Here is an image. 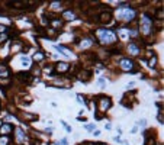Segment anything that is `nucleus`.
<instances>
[{
	"instance_id": "obj_11",
	"label": "nucleus",
	"mask_w": 164,
	"mask_h": 145,
	"mask_svg": "<svg viewBox=\"0 0 164 145\" xmlns=\"http://www.w3.org/2000/svg\"><path fill=\"white\" fill-rule=\"evenodd\" d=\"M128 51H129L132 55H138V54H139V48H138V45H135V44H131V45L128 46Z\"/></svg>"
},
{
	"instance_id": "obj_24",
	"label": "nucleus",
	"mask_w": 164,
	"mask_h": 145,
	"mask_svg": "<svg viewBox=\"0 0 164 145\" xmlns=\"http://www.w3.org/2000/svg\"><path fill=\"white\" fill-rule=\"evenodd\" d=\"M77 100H79L80 103H83V102H84V97H83V96H80V94H77Z\"/></svg>"
},
{
	"instance_id": "obj_25",
	"label": "nucleus",
	"mask_w": 164,
	"mask_h": 145,
	"mask_svg": "<svg viewBox=\"0 0 164 145\" xmlns=\"http://www.w3.org/2000/svg\"><path fill=\"white\" fill-rule=\"evenodd\" d=\"M28 64H29V60L26 57H23V65H28Z\"/></svg>"
},
{
	"instance_id": "obj_14",
	"label": "nucleus",
	"mask_w": 164,
	"mask_h": 145,
	"mask_svg": "<svg viewBox=\"0 0 164 145\" xmlns=\"http://www.w3.org/2000/svg\"><path fill=\"white\" fill-rule=\"evenodd\" d=\"M0 76L2 77H7L9 76V71H7V68L5 65H0Z\"/></svg>"
},
{
	"instance_id": "obj_8",
	"label": "nucleus",
	"mask_w": 164,
	"mask_h": 145,
	"mask_svg": "<svg viewBox=\"0 0 164 145\" xmlns=\"http://www.w3.org/2000/svg\"><path fill=\"white\" fill-rule=\"evenodd\" d=\"M13 131V125H10V124H3V125H0V134L2 135H9L10 132Z\"/></svg>"
},
{
	"instance_id": "obj_9",
	"label": "nucleus",
	"mask_w": 164,
	"mask_h": 145,
	"mask_svg": "<svg viewBox=\"0 0 164 145\" xmlns=\"http://www.w3.org/2000/svg\"><path fill=\"white\" fill-rule=\"evenodd\" d=\"M63 17L65 20H74L76 19V15L73 13V10H64L63 12Z\"/></svg>"
},
{
	"instance_id": "obj_18",
	"label": "nucleus",
	"mask_w": 164,
	"mask_h": 145,
	"mask_svg": "<svg viewBox=\"0 0 164 145\" xmlns=\"http://www.w3.org/2000/svg\"><path fill=\"white\" fill-rule=\"evenodd\" d=\"M99 86H100V87H105V86H106V80H105L103 77L99 79Z\"/></svg>"
},
{
	"instance_id": "obj_4",
	"label": "nucleus",
	"mask_w": 164,
	"mask_h": 145,
	"mask_svg": "<svg viewBox=\"0 0 164 145\" xmlns=\"http://www.w3.org/2000/svg\"><path fill=\"white\" fill-rule=\"evenodd\" d=\"M121 68L124 71H132L134 70V62L129 58H122L121 60Z\"/></svg>"
},
{
	"instance_id": "obj_6",
	"label": "nucleus",
	"mask_w": 164,
	"mask_h": 145,
	"mask_svg": "<svg viewBox=\"0 0 164 145\" xmlns=\"http://www.w3.org/2000/svg\"><path fill=\"white\" fill-rule=\"evenodd\" d=\"M134 16H135L134 10H121V13H119V17L122 20H131Z\"/></svg>"
},
{
	"instance_id": "obj_13",
	"label": "nucleus",
	"mask_w": 164,
	"mask_h": 145,
	"mask_svg": "<svg viewBox=\"0 0 164 145\" xmlns=\"http://www.w3.org/2000/svg\"><path fill=\"white\" fill-rule=\"evenodd\" d=\"M23 139H25L23 131H22L20 128H16V141H17V142H20V141H23Z\"/></svg>"
},
{
	"instance_id": "obj_21",
	"label": "nucleus",
	"mask_w": 164,
	"mask_h": 145,
	"mask_svg": "<svg viewBox=\"0 0 164 145\" xmlns=\"http://www.w3.org/2000/svg\"><path fill=\"white\" fill-rule=\"evenodd\" d=\"M7 39V34H0V42H3Z\"/></svg>"
},
{
	"instance_id": "obj_26",
	"label": "nucleus",
	"mask_w": 164,
	"mask_h": 145,
	"mask_svg": "<svg viewBox=\"0 0 164 145\" xmlns=\"http://www.w3.org/2000/svg\"><path fill=\"white\" fill-rule=\"evenodd\" d=\"M61 145H68V141H67V138H63V141H61Z\"/></svg>"
},
{
	"instance_id": "obj_1",
	"label": "nucleus",
	"mask_w": 164,
	"mask_h": 145,
	"mask_svg": "<svg viewBox=\"0 0 164 145\" xmlns=\"http://www.w3.org/2000/svg\"><path fill=\"white\" fill-rule=\"evenodd\" d=\"M96 35H97L99 42H100V44H105V45L113 44V42H116V39H118L116 34L112 32V31H109V29H99V31L96 32Z\"/></svg>"
},
{
	"instance_id": "obj_10",
	"label": "nucleus",
	"mask_w": 164,
	"mask_h": 145,
	"mask_svg": "<svg viewBox=\"0 0 164 145\" xmlns=\"http://www.w3.org/2000/svg\"><path fill=\"white\" fill-rule=\"evenodd\" d=\"M51 26L55 29H61L63 28V20L61 19H52L51 20Z\"/></svg>"
},
{
	"instance_id": "obj_5",
	"label": "nucleus",
	"mask_w": 164,
	"mask_h": 145,
	"mask_svg": "<svg viewBox=\"0 0 164 145\" xmlns=\"http://www.w3.org/2000/svg\"><path fill=\"white\" fill-rule=\"evenodd\" d=\"M55 70H57V72H60V74H64V72H67V71L70 70V64L60 61V62L55 64Z\"/></svg>"
},
{
	"instance_id": "obj_16",
	"label": "nucleus",
	"mask_w": 164,
	"mask_h": 145,
	"mask_svg": "<svg viewBox=\"0 0 164 145\" xmlns=\"http://www.w3.org/2000/svg\"><path fill=\"white\" fill-rule=\"evenodd\" d=\"M7 142H9L7 136H2V138H0V145H7Z\"/></svg>"
},
{
	"instance_id": "obj_15",
	"label": "nucleus",
	"mask_w": 164,
	"mask_h": 145,
	"mask_svg": "<svg viewBox=\"0 0 164 145\" xmlns=\"http://www.w3.org/2000/svg\"><path fill=\"white\" fill-rule=\"evenodd\" d=\"M42 58H44V54H42V52H36V54L34 55V61H36V62L42 61Z\"/></svg>"
},
{
	"instance_id": "obj_28",
	"label": "nucleus",
	"mask_w": 164,
	"mask_h": 145,
	"mask_svg": "<svg viewBox=\"0 0 164 145\" xmlns=\"http://www.w3.org/2000/svg\"><path fill=\"white\" fill-rule=\"evenodd\" d=\"M5 31H6V28H5V26H0V32H5Z\"/></svg>"
},
{
	"instance_id": "obj_23",
	"label": "nucleus",
	"mask_w": 164,
	"mask_h": 145,
	"mask_svg": "<svg viewBox=\"0 0 164 145\" xmlns=\"http://www.w3.org/2000/svg\"><path fill=\"white\" fill-rule=\"evenodd\" d=\"M138 129H139V128H138V125L135 124V125H134V128H132V134H136V132H138Z\"/></svg>"
},
{
	"instance_id": "obj_7",
	"label": "nucleus",
	"mask_w": 164,
	"mask_h": 145,
	"mask_svg": "<svg viewBox=\"0 0 164 145\" xmlns=\"http://www.w3.org/2000/svg\"><path fill=\"white\" fill-rule=\"evenodd\" d=\"M110 19H112V12H110V10H105V12H102L100 16H99V20L103 22V23H109Z\"/></svg>"
},
{
	"instance_id": "obj_12",
	"label": "nucleus",
	"mask_w": 164,
	"mask_h": 145,
	"mask_svg": "<svg viewBox=\"0 0 164 145\" xmlns=\"http://www.w3.org/2000/svg\"><path fill=\"white\" fill-rule=\"evenodd\" d=\"M55 48H57V50H58L60 52H63L64 55H67V57H68V55H70V57H71V55H73V52H71V51H70V50H67V48H64L63 45H57Z\"/></svg>"
},
{
	"instance_id": "obj_20",
	"label": "nucleus",
	"mask_w": 164,
	"mask_h": 145,
	"mask_svg": "<svg viewBox=\"0 0 164 145\" xmlns=\"http://www.w3.org/2000/svg\"><path fill=\"white\" fill-rule=\"evenodd\" d=\"M61 124H63V125H64V129H65V131H67V132H71V126H70V125H67V124H65V122H61Z\"/></svg>"
},
{
	"instance_id": "obj_19",
	"label": "nucleus",
	"mask_w": 164,
	"mask_h": 145,
	"mask_svg": "<svg viewBox=\"0 0 164 145\" xmlns=\"http://www.w3.org/2000/svg\"><path fill=\"white\" fill-rule=\"evenodd\" d=\"M155 62H157V58H155V57H153V58H151V61L148 62V65H150V67H154V65H155Z\"/></svg>"
},
{
	"instance_id": "obj_30",
	"label": "nucleus",
	"mask_w": 164,
	"mask_h": 145,
	"mask_svg": "<svg viewBox=\"0 0 164 145\" xmlns=\"http://www.w3.org/2000/svg\"><path fill=\"white\" fill-rule=\"evenodd\" d=\"M0 105H2V102H0Z\"/></svg>"
},
{
	"instance_id": "obj_22",
	"label": "nucleus",
	"mask_w": 164,
	"mask_h": 145,
	"mask_svg": "<svg viewBox=\"0 0 164 145\" xmlns=\"http://www.w3.org/2000/svg\"><path fill=\"white\" fill-rule=\"evenodd\" d=\"M136 125H138V126H145V125H147V122H145L144 119H141V120H139V122H138Z\"/></svg>"
},
{
	"instance_id": "obj_29",
	"label": "nucleus",
	"mask_w": 164,
	"mask_h": 145,
	"mask_svg": "<svg viewBox=\"0 0 164 145\" xmlns=\"http://www.w3.org/2000/svg\"><path fill=\"white\" fill-rule=\"evenodd\" d=\"M0 125H2V122H0Z\"/></svg>"
},
{
	"instance_id": "obj_3",
	"label": "nucleus",
	"mask_w": 164,
	"mask_h": 145,
	"mask_svg": "<svg viewBox=\"0 0 164 145\" xmlns=\"http://www.w3.org/2000/svg\"><path fill=\"white\" fill-rule=\"evenodd\" d=\"M151 25H153V23H151V20L148 19V16H144V19L141 20V26H139V28H141V31L147 35V34H150V31H151Z\"/></svg>"
},
{
	"instance_id": "obj_27",
	"label": "nucleus",
	"mask_w": 164,
	"mask_h": 145,
	"mask_svg": "<svg viewBox=\"0 0 164 145\" xmlns=\"http://www.w3.org/2000/svg\"><path fill=\"white\" fill-rule=\"evenodd\" d=\"M115 141H116V142H122V139H121V136H115Z\"/></svg>"
},
{
	"instance_id": "obj_17",
	"label": "nucleus",
	"mask_w": 164,
	"mask_h": 145,
	"mask_svg": "<svg viewBox=\"0 0 164 145\" xmlns=\"http://www.w3.org/2000/svg\"><path fill=\"white\" fill-rule=\"evenodd\" d=\"M95 128H96V125H95V124H91V125H86V129H87L89 132L95 131Z\"/></svg>"
},
{
	"instance_id": "obj_2",
	"label": "nucleus",
	"mask_w": 164,
	"mask_h": 145,
	"mask_svg": "<svg viewBox=\"0 0 164 145\" xmlns=\"http://www.w3.org/2000/svg\"><path fill=\"white\" fill-rule=\"evenodd\" d=\"M97 107L100 112H106L109 107H110V99L108 97V96H102V97H99V102H97Z\"/></svg>"
}]
</instances>
